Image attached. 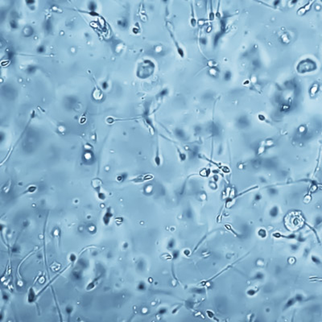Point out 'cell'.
Instances as JSON below:
<instances>
[{"mask_svg":"<svg viewBox=\"0 0 322 322\" xmlns=\"http://www.w3.org/2000/svg\"><path fill=\"white\" fill-rule=\"evenodd\" d=\"M37 296H38V295H36V293H35L34 288L30 287L29 289H28V302L29 304L34 303L35 299L37 298Z\"/></svg>","mask_w":322,"mask_h":322,"instance_id":"obj_2","label":"cell"},{"mask_svg":"<svg viewBox=\"0 0 322 322\" xmlns=\"http://www.w3.org/2000/svg\"><path fill=\"white\" fill-rule=\"evenodd\" d=\"M155 163H156L157 166H160L161 164V158H160V156L159 147H157V149H156V156H155Z\"/></svg>","mask_w":322,"mask_h":322,"instance_id":"obj_6","label":"cell"},{"mask_svg":"<svg viewBox=\"0 0 322 322\" xmlns=\"http://www.w3.org/2000/svg\"><path fill=\"white\" fill-rule=\"evenodd\" d=\"M145 285H144V282H142V283H139V287H138V288H139V290H144L145 289Z\"/></svg>","mask_w":322,"mask_h":322,"instance_id":"obj_12","label":"cell"},{"mask_svg":"<svg viewBox=\"0 0 322 322\" xmlns=\"http://www.w3.org/2000/svg\"><path fill=\"white\" fill-rule=\"evenodd\" d=\"M259 236L260 237V238H265L266 236H267V231L265 230L264 229H260L259 230Z\"/></svg>","mask_w":322,"mask_h":322,"instance_id":"obj_9","label":"cell"},{"mask_svg":"<svg viewBox=\"0 0 322 322\" xmlns=\"http://www.w3.org/2000/svg\"><path fill=\"white\" fill-rule=\"evenodd\" d=\"M112 217H113L112 209H111V207L109 206V207L106 208V211H105L103 216H102V218H101V220H102V223L104 224V226H109Z\"/></svg>","mask_w":322,"mask_h":322,"instance_id":"obj_1","label":"cell"},{"mask_svg":"<svg viewBox=\"0 0 322 322\" xmlns=\"http://www.w3.org/2000/svg\"><path fill=\"white\" fill-rule=\"evenodd\" d=\"M65 312L67 313L68 315H70L71 313H72V312H73V308L71 307V306H67V307H66V308H65Z\"/></svg>","mask_w":322,"mask_h":322,"instance_id":"obj_10","label":"cell"},{"mask_svg":"<svg viewBox=\"0 0 322 322\" xmlns=\"http://www.w3.org/2000/svg\"><path fill=\"white\" fill-rule=\"evenodd\" d=\"M198 23V21L196 18V15H195V11H194V7L192 5L191 6V18H190V24L192 28L197 27V25Z\"/></svg>","mask_w":322,"mask_h":322,"instance_id":"obj_3","label":"cell"},{"mask_svg":"<svg viewBox=\"0 0 322 322\" xmlns=\"http://www.w3.org/2000/svg\"><path fill=\"white\" fill-rule=\"evenodd\" d=\"M216 18V14L214 13L213 9V6H212V3H210V9H209V21H213L214 19Z\"/></svg>","mask_w":322,"mask_h":322,"instance_id":"obj_7","label":"cell"},{"mask_svg":"<svg viewBox=\"0 0 322 322\" xmlns=\"http://www.w3.org/2000/svg\"><path fill=\"white\" fill-rule=\"evenodd\" d=\"M96 190H97V197L98 198V200H100V201H105L106 198V196L105 192L101 191V187L96 188Z\"/></svg>","mask_w":322,"mask_h":322,"instance_id":"obj_5","label":"cell"},{"mask_svg":"<svg viewBox=\"0 0 322 322\" xmlns=\"http://www.w3.org/2000/svg\"><path fill=\"white\" fill-rule=\"evenodd\" d=\"M99 278H100V277H98V278L94 279L93 281H91V282H89V283L87 284V286H86V288H85L86 291H91V290L94 289L96 286L98 285V279H99Z\"/></svg>","mask_w":322,"mask_h":322,"instance_id":"obj_4","label":"cell"},{"mask_svg":"<svg viewBox=\"0 0 322 322\" xmlns=\"http://www.w3.org/2000/svg\"><path fill=\"white\" fill-rule=\"evenodd\" d=\"M76 259V256L74 254H70V256H69V260L71 262H74L75 260Z\"/></svg>","mask_w":322,"mask_h":322,"instance_id":"obj_11","label":"cell"},{"mask_svg":"<svg viewBox=\"0 0 322 322\" xmlns=\"http://www.w3.org/2000/svg\"><path fill=\"white\" fill-rule=\"evenodd\" d=\"M36 189H37V187L35 186V185H30V186L28 187L27 189L23 192V193L24 194H26V193H33V192H35V191H36Z\"/></svg>","mask_w":322,"mask_h":322,"instance_id":"obj_8","label":"cell"}]
</instances>
